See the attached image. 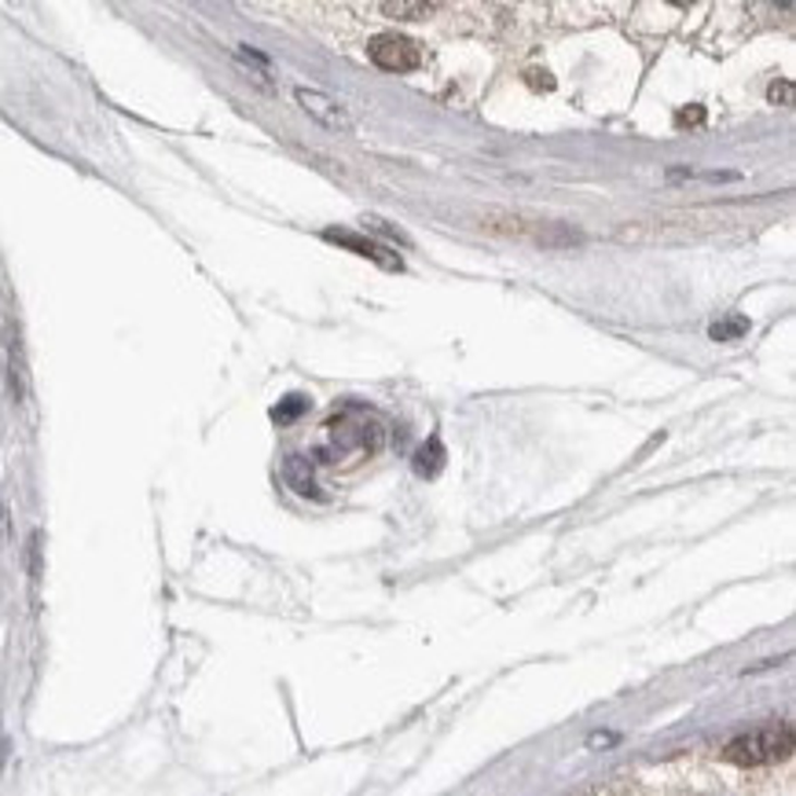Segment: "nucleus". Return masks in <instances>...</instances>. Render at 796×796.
<instances>
[{
    "label": "nucleus",
    "instance_id": "7ed1b4c3",
    "mask_svg": "<svg viewBox=\"0 0 796 796\" xmlns=\"http://www.w3.org/2000/svg\"><path fill=\"white\" fill-rule=\"evenodd\" d=\"M371 59L382 67V70H397V74H405V70H415L422 63V52L415 41H408V37H397V34H378L375 41L367 45Z\"/></svg>",
    "mask_w": 796,
    "mask_h": 796
},
{
    "label": "nucleus",
    "instance_id": "f03ea898",
    "mask_svg": "<svg viewBox=\"0 0 796 796\" xmlns=\"http://www.w3.org/2000/svg\"><path fill=\"white\" fill-rule=\"evenodd\" d=\"M481 228L496 231V236L526 239V243H536V246H551V250L580 243V236L572 228L554 225V220H529L521 214H489V217H481Z\"/></svg>",
    "mask_w": 796,
    "mask_h": 796
},
{
    "label": "nucleus",
    "instance_id": "423d86ee",
    "mask_svg": "<svg viewBox=\"0 0 796 796\" xmlns=\"http://www.w3.org/2000/svg\"><path fill=\"white\" fill-rule=\"evenodd\" d=\"M284 481L298 492V496H309V499L324 496V492H319V485H316V473H312L309 459H301V456H287L284 459Z\"/></svg>",
    "mask_w": 796,
    "mask_h": 796
},
{
    "label": "nucleus",
    "instance_id": "9d476101",
    "mask_svg": "<svg viewBox=\"0 0 796 796\" xmlns=\"http://www.w3.org/2000/svg\"><path fill=\"white\" fill-rule=\"evenodd\" d=\"M745 330H749V319H745V316H731V319H723V324H712L709 338L712 341H738Z\"/></svg>",
    "mask_w": 796,
    "mask_h": 796
},
{
    "label": "nucleus",
    "instance_id": "9b49d317",
    "mask_svg": "<svg viewBox=\"0 0 796 796\" xmlns=\"http://www.w3.org/2000/svg\"><path fill=\"white\" fill-rule=\"evenodd\" d=\"M364 225H367L371 231H378V236H386V239H393V243H405V246H408V239H405V236H400V231H397V228H389V225H386V220H382V217H364Z\"/></svg>",
    "mask_w": 796,
    "mask_h": 796
},
{
    "label": "nucleus",
    "instance_id": "6e6552de",
    "mask_svg": "<svg viewBox=\"0 0 796 796\" xmlns=\"http://www.w3.org/2000/svg\"><path fill=\"white\" fill-rule=\"evenodd\" d=\"M305 411H309V397H301V393H290V397H284L276 408H272V419L284 422V426H287V422L301 419Z\"/></svg>",
    "mask_w": 796,
    "mask_h": 796
},
{
    "label": "nucleus",
    "instance_id": "0eeeda50",
    "mask_svg": "<svg viewBox=\"0 0 796 796\" xmlns=\"http://www.w3.org/2000/svg\"><path fill=\"white\" fill-rule=\"evenodd\" d=\"M441 470H445V448H441V441H426L415 451V473L419 478H437Z\"/></svg>",
    "mask_w": 796,
    "mask_h": 796
},
{
    "label": "nucleus",
    "instance_id": "39448f33",
    "mask_svg": "<svg viewBox=\"0 0 796 796\" xmlns=\"http://www.w3.org/2000/svg\"><path fill=\"white\" fill-rule=\"evenodd\" d=\"M298 104L312 118V122H319L324 129H335V133H352V118L346 114V107L335 104L327 93H316V88H298Z\"/></svg>",
    "mask_w": 796,
    "mask_h": 796
},
{
    "label": "nucleus",
    "instance_id": "f257e3e1",
    "mask_svg": "<svg viewBox=\"0 0 796 796\" xmlns=\"http://www.w3.org/2000/svg\"><path fill=\"white\" fill-rule=\"evenodd\" d=\"M793 752V731L785 723H768V727H756L749 734H738L734 741H727L723 760L738 763V768H760V763H779Z\"/></svg>",
    "mask_w": 796,
    "mask_h": 796
},
{
    "label": "nucleus",
    "instance_id": "1a4fd4ad",
    "mask_svg": "<svg viewBox=\"0 0 796 796\" xmlns=\"http://www.w3.org/2000/svg\"><path fill=\"white\" fill-rule=\"evenodd\" d=\"M382 8V15H393V19H426L437 12V4H422V0H415V4H408V0H397V4H378Z\"/></svg>",
    "mask_w": 796,
    "mask_h": 796
},
{
    "label": "nucleus",
    "instance_id": "20e7f679",
    "mask_svg": "<svg viewBox=\"0 0 796 796\" xmlns=\"http://www.w3.org/2000/svg\"><path fill=\"white\" fill-rule=\"evenodd\" d=\"M324 239H327V243H335V246H346V250H352V254H357V257L375 261V265H378V268H386V272H405V261H400L397 254H393L389 246L375 243V239L357 236V231H338V228H327V231H324Z\"/></svg>",
    "mask_w": 796,
    "mask_h": 796
},
{
    "label": "nucleus",
    "instance_id": "f8f14e48",
    "mask_svg": "<svg viewBox=\"0 0 796 796\" xmlns=\"http://www.w3.org/2000/svg\"><path fill=\"white\" fill-rule=\"evenodd\" d=\"M675 122H679V125H701V122H704V110H701V107L679 110V114H675Z\"/></svg>",
    "mask_w": 796,
    "mask_h": 796
}]
</instances>
